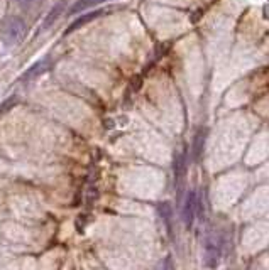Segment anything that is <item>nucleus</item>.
<instances>
[{"instance_id":"nucleus-1","label":"nucleus","mask_w":269,"mask_h":270,"mask_svg":"<svg viewBox=\"0 0 269 270\" xmlns=\"http://www.w3.org/2000/svg\"><path fill=\"white\" fill-rule=\"evenodd\" d=\"M218 258H220V248L218 245L214 241V238H208L207 243H205V255H203V262L208 269L217 267Z\"/></svg>"},{"instance_id":"nucleus-2","label":"nucleus","mask_w":269,"mask_h":270,"mask_svg":"<svg viewBox=\"0 0 269 270\" xmlns=\"http://www.w3.org/2000/svg\"><path fill=\"white\" fill-rule=\"evenodd\" d=\"M197 206H198V201H197V194L193 193H188V196H186V201H185V206H183V219H185V225L192 226L193 221H195V216H197Z\"/></svg>"},{"instance_id":"nucleus-3","label":"nucleus","mask_w":269,"mask_h":270,"mask_svg":"<svg viewBox=\"0 0 269 270\" xmlns=\"http://www.w3.org/2000/svg\"><path fill=\"white\" fill-rule=\"evenodd\" d=\"M24 33V24L22 20L19 19H12L9 22V27H7L5 34H7V39H9L10 42H16L20 39V35Z\"/></svg>"},{"instance_id":"nucleus-4","label":"nucleus","mask_w":269,"mask_h":270,"mask_svg":"<svg viewBox=\"0 0 269 270\" xmlns=\"http://www.w3.org/2000/svg\"><path fill=\"white\" fill-rule=\"evenodd\" d=\"M46 61L48 59H42L41 63H36L33 68H29V69L24 73V81H29V80H33L34 76H37V74H41V73H44V66H46Z\"/></svg>"},{"instance_id":"nucleus-5","label":"nucleus","mask_w":269,"mask_h":270,"mask_svg":"<svg viewBox=\"0 0 269 270\" xmlns=\"http://www.w3.org/2000/svg\"><path fill=\"white\" fill-rule=\"evenodd\" d=\"M159 209H161V215H162V218L166 219V223H168V228L171 230V225H169V223H171V206H169V202H164V204H161L159 206Z\"/></svg>"},{"instance_id":"nucleus-6","label":"nucleus","mask_w":269,"mask_h":270,"mask_svg":"<svg viewBox=\"0 0 269 270\" xmlns=\"http://www.w3.org/2000/svg\"><path fill=\"white\" fill-rule=\"evenodd\" d=\"M162 270H175V265H173V258L168 257L164 260V267H162Z\"/></svg>"}]
</instances>
